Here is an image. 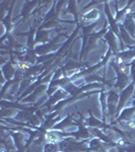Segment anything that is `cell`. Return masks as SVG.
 Segmentation results:
<instances>
[{
    "mask_svg": "<svg viewBox=\"0 0 135 152\" xmlns=\"http://www.w3.org/2000/svg\"><path fill=\"white\" fill-rule=\"evenodd\" d=\"M98 18H99V11L97 10V9H92V10H90V12H87V14H84L83 15V18L84 19H92V20H95Z\"/></svg>",
    "mask_w": 135,
    "mask_h": 152,
    "instance_id": "obj_24",
    "label": "cell"
},
{
    "mask_svg": "<svg viewBox=\"0 0 135 152\" xmlns=\"http://www.w3.org/2000/svg\"><path fill=\"white\" fill-rule=\"evenodd\" d=\"M49 40V31H43V29H39L36 36L35 43H46Z\"/></svg>",
    "mask_w": 135,
    "mask_h": 152,
    "instance_id": "obj_18",
    "label": "cell"
},
{
    "mask_svg": "<svg viewBox=\"0 0 135 152\" xmlns=\"http://www.w3.org/2000/svg\"><path fill=\"white\" fill-rule=\"evenodd\" d=\"M62 36L63 35H58L53 41H51L50 43L47 44V45H43V46H39V47H37L35 49V52L37 54H39V55H45V54H47L49 51L54 50V49L57 47V46H56V43H57V42L59 41V39H60Z\"/></svg>",
    "mask_w": 135,
    "mask_h": 152,
    "instance_id": "obj_6",
    "label": "cell"
},
{
    "mask_svg": "<svg viewBox=\"0 0 135 152\" xmlns=\"http://www.w3.org/2000/svg\"><path fill=\"white\" fill-rule=\"evenodd\" d=\"M11 135L13 136V138H14V141H15V143H16V147H18V149L23 148V142H24V136H23V135L19 134V133H12Z\"/></svg>",
    "mask_w": 135,
    "mask_h": 152,
    "instance_id": "obj_23",
    "label": "cell"
},
{
    "mask_svg": "<svg viewBox=\"0 0 135 152\" xmlns=\"http://www.w3.org/2000/svg\"><path fill=\"white\" fill-rule=\"evenodd\" d=\"M83 64L81 63H76V62H72V61H69V62L66 63V65L63 67V70H72V69H75V68H78L80 66H82Z\"/></svg>",
    "mask_w": 135,
    "mask_h": 152,
    "instance_id": "obj_25",
    "label": "cell"
},
{
    "mask_svg": "<svg viewBox=\"0 0 135 152\" xmlns=\"http://www.w3.org/2000/svg\"><path fill=\"white\" fill-rule=\"evenodd\" d=\"M132 18H133V19H134V20H135V13L133 14V15H132Z\"/></svg>",
    "mask_w": 135,
    "mask_h": 152,
    "instance_id": "obj_34",
    "label": "cell"
},
{
    "mask_svg": "<svg viewBox=\"0 0 135 152\" xmlns=\"http://www.w3.org/2000/svg\"><path fill=\"white\" fill-rule=\"evenodd\" d=\"M68 11L70 13L74 14L75 18H77V13H76V2H69V6H68Z\"/></svg>",
    "mask_w": 135,
    "mask_h": 152,
    "instance_id": "obj_29",
    "label": "cell"
},
{
    "mask_svg": "<svg viewBox=\"0 0 135 152\" xmlns=\"http://www.w3.org/2000/svg\"><path fill=\"white\" fill-rule=\"evenodd\" d=\"M124 28L128 31V34L132 38L135 37V23L132 15H128L124 23Z\"/></svg>",
    "mask_w": 135,
    "mask_h": 152,
    "instance_id": "obj_11",
    "label": "cell"
},
{
    "mask_svg": "<svg viewBox=\"0 0 135 152\" xmlns=\"http://www.w3.org/2000/svg\"><path fill=\"white\" fill-rule=\"evenodd\" d=\"M105 39H106L107 43L109 44L110 49L111 51H113L115 54L117 55V50H118V46H117V39L115 37L114 33L110 29V31H107V34L105 35Z\"/></svg>",
    "mask_w": 135,
    "mask_h": 152,
    "instance_id": "obj_8",
    "label": "cell"
},
{
    "mask_svg": "<svg viewBox=\"0 0 135 152\" xmlns=\"http://www.w3.org/2000/svg\"><path fill=\"white\" fill-rule=\"evenodd\" d=\"M90 150L97 151V152H105L102 144H101V142L99 141V139H92V140L90 142Z\"/></svg>",
    "mask_w": 135,
    "mask_h": 152,
    "instance_id": "obj_20",
    "label": "cell"
},
{
    "mask_svg": "<svg viewBox=\"0 0 135 152\" xmlns=\"http://www.w3.org/2000/svg\"><path fill=\"white\" fill-rule=\"evenodd\" d=\"M105 97H106V94L104 92H102V94H101V102H102L103 117H104V119H106V99H105Z\"/></svg>",
    "mask_w": 135,
    "mask_h": 152,
    "instance_id": "obj_28",
    "label": "cell"
},
{
    "mask_svg": "<svg viewBox=\"0 0 135 152\" xmlns=\"http://www.w3.org/2000/svg\"><path fill=\"white\" fill-rule=\"evenodd\" d=\"M69 135H72V136H74L75 138H77V139H85L90 136V131H88L84 126H81V125H80L77 132L70 133Z\"/></svg>",
    "mask_w": 135,
    "mask_h": 152,
    "instance_id": "obj_13",
    "label": "cell"
},
{
    "mask_svg": "<svg viewBox=\"0 0 135 152\" xmlns=\"http://www.w3.org/2000/svg\"><path fill=\"white\" fill-rule=\"evenodd\" d=\"M105 11H106V14H107V16H108V19H109V23H110V24H111V31H113V33L116 34L117 36H119L120 35V33H119V26H118V24L116 23V20H115V19L113 18L112 13H111V11H110V9H109V5H108V3H106Z\"/></svg>",
    "mask_w": 135,
    "mask_h": 152,
    "instance_id": "obj_10",
    "label": "cell"
},
{
    "mask_svg": "<svg viewBox=\"0 0 135 152\" xmlns=\"http://www.w3.org/2000/svg\"><path fill=\"white\" fill-rule=\"evenodd\" d=\"M46 88H47L46 84H40L35 90H34V92H32V94L29 95V97H26V99H23V102H35V100L38 99V97L40 96V95L43 94L44 91H45Z\"/></svg>",
    "mask_w": 135,
    "mask_h": 152,
    "instance_id": "obj_9",
    "label": "cell"
},
{
    "mask_svg": "<svg viewBox=\"0 0 135 152\" xmlns=\"http://www.w3.org/2000/svg\"><path fill=\"white\" fill-rule=\"evenodd\" d=\"M85 125L90 127H99L102 125V122L99 121L98 119H95L94 115L92 114V112L90 111V118L85 120Z\"/></svg>",
    "mask_w": 135,
    "mask_h": 152,
    "instance_id": "obj_21",
    "label": "cell"
},
{
    "mask_svg": "<svg viewBox=\"0 0 135 152\" xmlns=\"http://www.w3.org/2000/svg\"><path fill=\"white\" fill-rule=\"evenodd\" d=\"M59 149L63 152H82L87 149V143L76 142L73 139H66L59 143Z\"/></svg>",
    "mask_w": 135,
    "mask_h": 152,
    "instance_id": "obj_1",
    "label": "cell"
},
{
    "mask_svg": "<svg viewBox=\"0 0 135 152\" xmlns=\"http://www.w3.org/2000/svg\"><path fill=\"white\" fill-rule=\"evenodd\" d=\"M56 15H57V13H55V7H53V8L47 13L45 20H48V19H51V18H55Z\"/></svg>",
    "mask_w": 135,
    "mask_h": 152,
    "instance_id": "obj_32",
    "label": "cell"
},
{
    "mask_svg": "<svg viewBox=\"0 0 135 152\" xmlns=\"http://www.w3.org/2000/svg\"><path fill=\"white\" fill-rule=\"evenodd\" d=\"M119 31L120 36H121V42H123L126 45H135V41L128 34V31L124 28V26H119Z\"/></svg>",
    "mask_w": 135,
    "mask_h": 152,
    "instance_id": "obj_12",
    "label": "cell"
},
{
    "mask_svg": "<svg viewBox=\"0 0 135 152\" xmlns=\"http://www.w3.org/2000/svg\"><path fill=\"white\" fill-rule=\"evenodd\" d=\"M134 91V81L131 83L130 85H128L125 89L122 90L121 94H120V100H119V104H118V107H117V112H121L122 107H124L126 102L128 100L130 97H131L132 94Z\"/></svg>",
    "mask_w": 135,
    "mask_h": 152,
    "instance_id": "obj_5",
    "label": "cell"
},
{
    "mask_svg": "<svg viewBox=\"0 0 135 152\" xmlns=\"http://www.w3.org/2000/svg\"><path fill=\"white\" fill-rule=\"evenodd\" d=\"M29 122H31V124L35 127V126H38V125L41 123V120L39 117H37L36 115H34V116L32 117V119L29 120Z\"/></svg>",
    "mask_w": 135,
    "mask_h": 152,
    "instance_id": "obj_31",
    "label": "cell"
},
{
    "mask_svg": "<svg viewBox=\"0 0 135 152\" xmlns=\"http://www.w3.org/2000/svg\"><path fill=\"white\" fill-rule=\"evenodd\" d=\"M117 56L121 59V60L128 61V60H131V59H133L135 57V51H133V50L124 51V52H121V53L117 54Z\"/></svg>",
    "mask_w": 135,
    "mask_h": 152,
    "instance_id": "obj_19",
    "label": "cell"
},
{
    "mask_svg": "<svg viewBox=\"0 0 135 152\" xmlns=\"http://www.w3.org/2000/svg\"><path fill=\"white\" fill-rule=\"evenodd\" d=\"M118 100H119V95L115 90H111V91L108 94V111H109V116L111 117V119H113L115 113L117 112V105H118Z\"/></svg>",
    "mask_w": 135,
    "mask_h": 152,
    "instance_id": "obj_4",
    "label": "cell"
},
{
    "mask_svg": "<svg viewBox=\"0 0 135 152\" xmlns=\"http://www.w3.org/2000/svg\"><path fill=\"white\" fill-rule=\"evenodd\" d=\"M111 65L115 69V71H116V74H117L116 87L120 88V89H125V86H126L129 82V77H128V75H127V73L125 72V71H123V69L121 71V67H120L119 65H117L115 62L111 63Z\"/></svg>",
    "mask_w": 135,
    "mask_h": 152,
    "instance_id": "obj_3",
    "label": "cell"
},
{
    "mask_svg": "<svg viewBox=\"0 0 135 152\" xmlns=\"http://www.w3.org/2000/svg\"><path fill=\"white\" fill-rule=\"evenodd\" d=\"M66 95H67V91L66 90H63V89H58L55 91V94L53 95H51V97L49 99V100L45 104L44 107H50V105H52L55 104L56 102H58V100H60L61 99H63V97H65Z\"/></svg>",
    "mask_w": 135,
    "mask_h": 152,
    "instance_id": "obj_7",
    "label": "cell"
},
{
    "mask_svg": "<svg viewBox=\"0 0 135 152\" xmlns=\"http://www.w3.org/2000/svg\"><path fill=\"white\" fill-rule=\"evenodd\" d=\"M2 73L5 76V78L7 80H9L10 78L15 74V70H14L13 66H12L11 63H7L6 65H4L2 67Z\"/></svg>",
    "mask_w": 135,
    "mask_h": 152,
    "instance_id": "obj_17",
    "label": "cell"
},
{
    "mask_svg": "<svg viewBox=\"0 0 135 152\" xmlns=\"http://www.w3.org/2000/svg\"><path fill=\"white\" fill-rule=\"evenodd\" d=\"M94 80H98V81H102L103 79H102V78H100L98 75L92 74H92H90V75H88L87 77V82H92V81H94Z\"/></svg>",
    "mask_w": 135,
    "mask_h": 152,
    "instance_id": "obj_30",
    "label": "cell"
},
{
    "mask_svg": "<svg viewBox=\"0 0 135 152\" xmlns=\"http://www.w3.org/2000/svg\"><path fill=\"white\" fill-rule=\"evenodd\" d=\"M59 137H61V136H60V134L57 133V132H49V133L47 134L48 140H50L51 142L57 141L59 139Z\"/></svg>",
    "mask_w": 135,
    "mask_h": 152,
    "instance_id": "obj_27",
    "label": "cell"
},
{
    "mask_svg": "<svg viewBox=\"0 0 135 152\" xmlns=\"http://www.w3.org/2000/svg\"><path fill=\"white\" fill-rule=\"evenodd\" d=\"M90 133L94 134L95 136H98V137H99V138H101V139H102V140H104L105 142H108V143H110L112 146H114V145H115V144L113 143V142L111 141V139H109L107 136H105V135L103 134L99 129H97V128H92V129H90Z\"/></svg>",
    "mask_w": 135,
    "mask_h": 152,
    "instance_id": "obj_22",
    "label": "cell"
},
{
    "mask_svg": "<svg viewBox=\"0 0 135 152\" xmlns=\"http://www.w3.org/2000/svg\"><path fill=\"white\" fill-rule=\"evenodd\" d=\"M59 146L54 143H48L45 146V152H57Z\"/></svg>",
    "mask_w": 135,
    "mask_h": 152,
    "instance_id": "obj_26",
    "label": "cell"
},
{
    "mask_svg": "<svg viewBox=\"0 0 135 152\" xmlns=\"http://www.w3.org/2000/svg\"><path fill=\"white\" fill-rule=\"evenodd\" d=\"M107 29L104 28L102 29V31H100V33H95V34H92L90 37H88V41H87V45L85 46L84 50H83V52L80 53V59L83 57V55H87L88 52H90V51L92 50V49H95L97 47V43H98V40L102 37L103 35H106L107 34Z\"/></svg>",
    "mask_w": 135,
    "mask_h": 152,
    "instance_id": "obj_2",
    "label": "cell"
},
{
    "mask_svg": "<svg viewBox=\"0 0 135 152\" xmlns=\"http://www.w3.org/2000/svg\"><path fill=\"white\" fill-rule=\"evenodd\" d=\"M135 112V107H128V109H125L124 111H122L121 115L119 116V118H118L117 121L118 122H121L122 120L123 121H129L130 118L132 117V115L134 114Z\"/></svg>",
    "mask_w": 135,
    "mask_h": 152,
    "instance_id": "obj_16",
    "label": "cell"
},
{
    "mask_svg": "<svg viewBox=\"0 0 135 152\" xmlns=\"http://www.w3.org/2000/svg\"><path fill=\"white\" fill-rule=\"evenodd\" d=\"M71 125H74V123L72 122V117H71V115H68V116L66 117L64 120H62V121H61L60 123L56 124L55 126L53 127V129H55V130H61V129L67 128V127L71 126Z\"/></svg>",
    "mask_w": 135,
    "mask_h": 152,
    "instance_id": "obj_15",
    "label": "cell"
},
{
    "mask_svg": "<svg viewBox=\"0 0 135 152\" xmlns=\"http://www.w3.org/2000/svg\"><path fill=\"white\" fill-rule=\"evenodd\" d=\"M131 76L133 81H135V62H133L131 64Z\"/></svg>",
    "mask_w": 135,
    "mask_h": 152,
    "instance_id": "obj_33",
    "label": "cell"
},
{
    "mask_svg": "<svg viewBox=\"0 0 135 152\" xmlns=\"http://www.w3.org/2000/svg\"><path fill=\"white\" fill-rule=\"evenodd\" d=\"M35 109H26L24 111L19 112L18 115H16L15 119L19 120V121H29V120L32 119V117L34 116L33 112Z\"/></svg>",
    "mask_w": 135,
    "mask_h": 152,
    "instance_id": "obj_14",
    "label": "cell"
}]
</instances>
